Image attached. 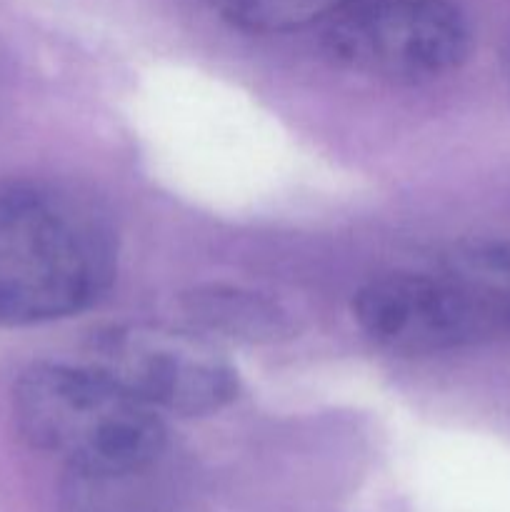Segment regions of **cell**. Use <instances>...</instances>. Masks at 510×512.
<instances>
[{
    "instance_id": "cell-1",
    "label": "cell",
    "mask_w": 510,
    "mask_h": 512,
    "mask_svg": "<svg viewBox=\"0 0 510 512\" xmlns=\"http://www.w3.org/2000/svg\"><path fill=\"white\" fill-rule=\"evenodd\" d=\"M115 268V235L93 205L50 185L0 188V325L83 313L103 298Z\"/></svg>"
},
{
    "instance_id": "cell-2",
    "label": "cell",
    "mask_w": 510,
    "mask_h": 512,
    "mask_svg": "<svg viewBox=\"0 0 510 512\" xmlns=\"http://www.w3.org/2000/svg\"><path fill=\"white\" fill-rule=\"evenodd\" d=\"M13 413L35 450L98 478L145 468L165 443L158 410L90 365L38 363L28 368L15 385Z\"/></svg>"
},
{
    "instance_id": "cell-3",
    "label": "cell",
    "mask_w": 510,
    "mask_h": 512,
    "mask_svg": "<svg viewBox=\"0 0 510 512\" xmlns=\"http://www.w3.org/2000/svg\"><path fill=\"white\" fill-rule=\"evenodd\" d=\"M465 15L448 0H355L328 20L325 53L343 68L390 83H425L470 55Z\"/></svg>"
},
{
    "instance_id": "cell-4",
    "label": "cell",
    "mask_w": 510,
    "mask_h": 512,
    "mask_svg": "<svg viewBox=\"0 0 510 512\" xmlns=\"http://www.w3.org/2000/svg\"><path fill=\"white\" fill-rule=\"evenodd\" d=\"M88 365L153 410L208 415L238 395V373L208 340L165 325L98 330L90 338Z\"/></svg>"
},
{
    "instance_id": "cell-5",
    "label": "cell",
    "mask_w": 510,
    "mask_h": 512,
    "mask_svg": "<svg viewBox=\"0 0 510 512\" xmlns=\"http://www.w3.org/2000/svg\"><path fill=\"white\" fill-rule=\"evenodd\" d=\"M353 318L373 343L393 353L428 355L488 343L473 300L443 265L370 280L355 293Z\"/></svg>"
},
{
    "instance_id": "cell-6",
    "label": "cell",
    "mask_w": 510,
    "mask_h": 512,
    "mask_svg": "<svg viewBox=\"0 0 510 512\" xmlns=\"http://www.w3.org/2000/svg\"><path fill=\"white\" fill-rule=\"evenodd\" d=\"M188 313L203 328L250 343L273 340L288 333V318L283 310L250 290L225 288V285L195 290L193 295H188Z\"/></svg>"
},
{
    "instance_id": "cell-7",
    "label": "cell",
    "mask_w": 510,
    "mask_h": 512,
    "mask_svg": "<svg viewBox=\"0 0 510 512\" xmlns=\"http://www.w3.org/2000/svg\"><path fill=\"white\" fill-rule=\"evenodd\" d=\"M355 0H208L213 13L248 33H290L333 20Z\"/></svg>"
},
{
    "instance_id": "cell-8",
    "label": "cell",
    "mask_w": 510,
    "mask_h": 512,
    "mask_svg": "<svg viewBox=\"0 0 510 512\" xmlns=\"http://www.w3.org/2000/svg\"><path fill=\"white\" fill-rule=\"evenodd\" d=\"M508 70H510V53H508Z\"/></svg>"
}]
</instances>
